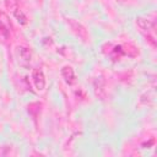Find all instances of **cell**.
<instances>
[{
    "instance_id": "cell-1",
    "label": "cell",
    "mask_w": 157,
    "mask_h": 157,
    "mask_svg": "<svg viewBox=\"0 0 157 157\" xmlns=\"http://www.w3.org/2000/svg\"><path fill=\"white\" fill-rule=\"evenodd\" d=\"M32 77H33V81H34L36 88H37V90H39V91H42V90L45 87V78H44V75H43L42 70H39V69L33 70Z\"/></svg>"
},
{
    "instance_id": "cell-3",
    "label": "cell",
    "mask_w": 157,
    "mask_h": 157,
    "mask_svg": "<svg viewBox=\"0 0 157 157\" xmlns=\"http://www.w3.org/2000/svg\"><path fill=\"white\" fill-rule=\"evenodd\" d=\"M61 74H63L65 81H66L67 83L71 85L72 82H75V74H74V70H72L70 66H65V67L61 70Z\"/></svg>"
},
{
    "instance_id": "cell-2",
    "label": "cell",
    "mask_w": 157,
    "mask_h": 157,
    "mask_svg": "<svg viewBox=\"0 0 157 157\" xmlns=\"http://www.w3.org/2000/svg\"><path fill=\"white\" fill-rule=\"evenodd\" d=\"M16 54L18 56V60L21 64H26V63H29L31 60V52L27 49V48H23V47H18L17 50H16Z\"/></svg>"
}]
</instances>
